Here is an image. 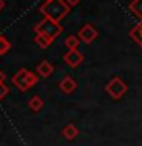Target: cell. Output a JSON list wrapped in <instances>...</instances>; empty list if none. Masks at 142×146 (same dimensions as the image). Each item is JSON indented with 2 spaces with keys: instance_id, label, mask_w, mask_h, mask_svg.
<instances>
[{
  "instance_id": "obj_18",
  "label": "cell",
  "mask_w": 142,
  "mask_h": 146,
  "mask_svg": "<svg viewBox=\"0 0 142 146\" xmlns=\"http://www.w3.org/2000/svg\"><path fill=\"white\" fill-rule=\"evenodd\" d=\"M64 2H66L69 6H75V5H78V3L81 2V0H64Z\"/></svg>"
},
{
  "instance_id": "obj_4",
  "label": "cell",
  "mask_w": 142,
  "mask_h": 146,
  "mask_svg": "<svg viewBox=\"0 0 142 146\" xmlns=\"http://www.w3.org/2000/svg\"><path fill=\"white\" fill-rule=\"evenodd\" d=\"M98 36V31L93 27V25H84L80 29V32H78V38H80L82 43H86V44H90V43H93L95 38Z\"/></svg>"
},
{
  "instance_id": "obj_9",
  "label": "cell",
  "mask_w": 142,
  "mask_h": 146,
  "mask_svg": "<svg viewBox=\"0 0 142 146\" xmlns=\"http://www.w3.org/2000/svg\"><path fill=\"white\" fill-rule=\"evenodd\" d=\"M80 38H78L76 35H69L66 40H64V44H66V47L69 50H78L80 47Z\"/></svg>"
},
{
  "instance_id": "obj_19",
  "label": "cell",
  "mask_w": 142,
  "mask_h": 146,
  "mask_svg": "<svg viewBox=\"0 0 142 146\" xmlns=\"http://www.w3.org/2000/svg\"><path fill=\"white\" fill-rule=\"evenodd\" d=\"M5 78H6V76H5V73H2V70H0V82H3Z\"/></svg>"
},
{
  "instance_id": "obj_11",
  "label": "cell",
  "mask_w": 142,
  "mask_h": 146,
  "mask_svg": "<svg viewBox=\"0 0 142 146\" xmlns=\"http://www.w3.org/2000/svg\"><path fill=\"white\" fill-rule=\"evenodd\" d=\"M27 105H29V108L32 111H40L43 108V99L40 96H32L29 99V102H27Z\"/></svg>"
},
{
  "instance_id": "obj_6",
  "label": "cell",
  "mask_w": 142,
  "mask_h": 146,
  "mask_svg": "<svg viewBox=\"0 0 142 146\" xmlns=\"http://www.w3.org/2000/svg\"><path fill=\"white\" fill-rule=\"evenodd\" d=\"M64 61H66V64L70 67H78L82 61H84V56H82L81 52H78V50H69V52L64 55Z\"/></svg>"
},
{
  "instance_id": "obj_5",
  "label": "cell",
  "mask_w": 142,
  "mask_h": 146,
  "mask_svg": "<svg viewBox=\"0 0 142 146\" xmlns=\"http://www.w3.org/2000/svg\"><path fill=\"white\" fill-rule=\"evenodd\" d=\"M27 75H29V70H27V68H20V70L12 76V84L20 91L29 90V87H27Z\"/></svg>"
},
{
  "instance_id": "obj_8",
  "label": "cell",
  "mask_w": 142,
  "mask_h": 146,
  "mask_svg": "<svg viewBox=\"0 0 142 146\" xmlns=\"http://www.w3.org/2000/svg\"><path fill=\"white\" fill-rule=\"evenodd\" d=\"M37 73H38L41 78H48L54 73V66L44 59V61H41L38 66H37Z\"/></svg>"
},
{
  "instance_id": "obj_12",
  "label": "cell",
  "mask_w": 142,
  "mask_h": 146,
  "mask_svg": "<svg viewBox=\"0 0 142 146\" xmlns=\"http://www.w3.org/2000/svg\"><path fill=\"white\" fill-rule=\"evenodd\" d=\"M128 8H130V11L135 14L136 17H139L142 20V0H133Z\"/></svg>"
},
{
  "instance_id": "obj_14",
  "label": "cell",
  "mask_w": 142,
  "mask_h": 146,
  "mask_svg": "<svg viewBox=\"0 0 142 146\" xmlns=\"http://www.w3.org/2000/svg\"><path fill=\"white\" fill-rule=\"evenodd\" d=\"M130 35L133 36V40H135L136 43H139L142 46V23H141V25H137L135 29H131Z\"/></svg>"
},
{
  "instance_id": "obj_1",
  "label": "cell",
  "mask_w": 142,
  "mask_h": 146,
  "mask_svg": "<svg viewBox=\"0 0 142 146\" xmlns=\"http://www.w3.org/2000/svg\"><path fill=\"white\" fill-rule=\"evenodd\" d=\"M69 11H70V6L64 0H46L40 6V12L46 18H50L54 21H60L61 18H64Z\"/></svg>"
},
{
  "instance_id": "obj_15",
  "label": "cell",
  "mask_w": 142,
  "mask_h": 146,
  "mask_svg": "<svg viewBox=\"0 0 142 146\" xmlns=\"http://www.w3.org/2000/svg\"><path fill=\"white\" fill-rule=\"evenodd\" d=\"M9 49H11V43L6 40V36L0 35V55H5Z\"/></svg>"
},
{
  "instance_id": "obj_10",
  "label": "cell",
  "mask_w": 142,
  "mask_h": 146,
  "mask_svg": "<svg viewBox=\"0 0 142 146\" xmlns=\"http://www.w3.org/2000/svg\"><path fill=\"white\" fill-rule=\"evenodd\" d=\"M63 135L66 137L67 140H72V139H75V137L78 135V129H76V126L75 125H72V123H69V125H66L63 128Z\"/></svg>"
},
{
  "instance_id": "obj_17",
  "label": "cell",
  "mask_w": 142,
  "mask_h": 146,
  "mask_svg": "<svg viewBox=\"0 0 142 146\" xmlns=\"http://www.w3.org/2000/svg\"><path fill=\"white\" fill-rule=\"evenodd\" d=\"M8 93H9V88H8V85L5 84V81H3V82H0V100H2Z\"/></svg>"
},
{
  "instance_id": "obj_7",
  "label": "cell",
  "mask_w": 142,
  "mask_h": 146,
  "mask_svg": "<svg viewBox=\"0 0 142 146\" xmlns=\"http://www.w3.org/2000/svg\"><path fill=\"white\" fill-rule=\"evenodd\" d=\"M75 88H76V82L73 81L70 76H64L63 79L60 81V90H61L63 93L69 94V93H72Z\"/></svg>"
},
{
  "instance_id": "obj_2",
  "label": "cell",
  "mask_w": 142,
  "mask_h": 146,
  "mask_svg": "<svg viewBox=\"0 0 142 146\" xmlns=\"http://www.w3.org/2000/svg\"><path fill=\"white\" fill-rule=\"evenodd\" d=\"M34 31H35V34H41V35H46L50 40H55L63 32V27L58 21H54V20H50V18L44 17L43 20L34 27Z\"/></svg>"
},
{
  "instance_id": "obj_20",
  "label": "cell",
  "mask_w": 142,
  "mask_h": 146,
  "mask_svg": "<svg viewBox=\"0 0 142 146\" xmlns=\"http://www.w3.org/2000/svg\"><path fill=\"white\" fill-rule=\"evenodd\" d=\"M5 8V0H0V11Z\"/></svg>"
},
{
  "instance_id": "obj_16",
  "label": "cell",
  "mask_w": 142,
  "mask_h": 146,
  "mask_svg": "<svg viewBox=\"0 0 142 146\" xmlns=\"http://www.w3.org/2000/svg\"><path fill=\"white\" fill-rule=\"evenodd\" d=\"M37 81H38V76H37L34 72L29 70V75H27V87H29V88H31V87H34L37 84Z\"/></svg>"
},
{
  "instance_id": "obj_13",
  "label": "cell",
  "mask_w": 142,
  "mask_h": 146,
  "mask_svg": "<svg viewBox=\"0 0 142 146\" xmlns=\"http://www.w3.org/2000/svg\"><path fill=\"white\" fill-rule=\"evenodd\" d=\"M34 40H35V43L38 44L41 49H46V47H49V44L54 41V40H50V38H48L46 35H41V34H37Z\"/></svg>"
},
{
  "instance_id": "obj_3",
  "label": "cell",
  "mask_w": 142,
  "mask_h": 146,
  "mask_svg": "<svg viewBox=\"0 0 142 146\" xmlns=\"http://www.w3.org/2000/svg\"><path fill=\"white\" fill-rule=\"evenodd\" d=\"M105 91L112 96L113 99H121L127 93V85L121 78H113L105 87Z\"/></svg>"
}]
</instances>
